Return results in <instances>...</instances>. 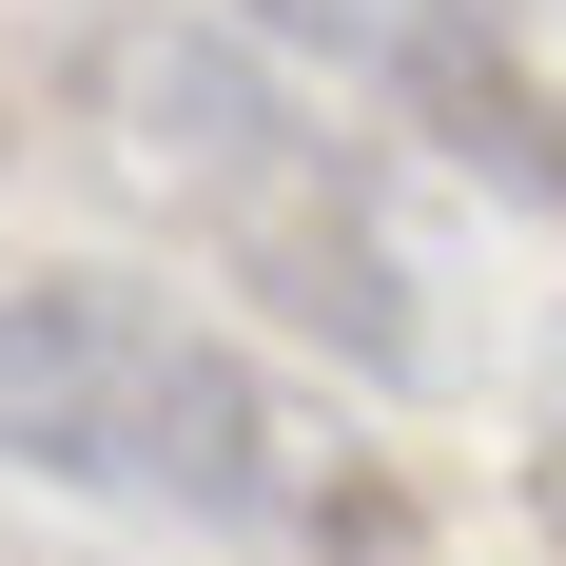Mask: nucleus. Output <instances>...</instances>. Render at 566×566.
I'll return each mask as SVG.
<instances>
[{
    "instance_id": "obj_2",
    "label": "nucleus",
    "mask_w": 566,
    "mask_h": 566,
    "mask_svg": "<svg viewBox=\"0 0 566 566\" xmlns=\"http://www.w3.org/2000/svg\"><path fill=\"white\" fill-rule=\"evenodd\" d=\"M0 450L78 509L196 527V547H254V566H410L430 547L410 469L352 430L333 371L254 352L234 313H196L157 274H20L0 293Z\"/></svg>"
},
{
    "instance_id": "obj_1",
    "label": "nucleus",
    "mask_w": 566,
    "mask_h": 566,
    "mask_svg": "<svg viewBox=\"0 0 566 566\" xmlns=\"http://www.w3.org/2000/svg\"><path fill=\"white\" fill-rule=\"evenodd\" d=\"M40 98L98 157L117 216H157L254 313V352L352 371V391H469L489 371V333H469V234L430 216V176L352 98H313L293 59H254L216 0H59Z\"/></svg>"
},
{
    "instance_id": "obj_4",
    "label": "nucleus",
    "mask_w": 566,
    "mask_h": 566,
    "mask_svg": "<svg viewBox=\"0 0 566 566\" xmlns=\"http://www.w3.org/2000/svg\"><path fill=\"white\" fill-rule=\"evenodd\" d=\"M527 509H547V547H566V333H547V391H527Z\"/></svg>"
},
{
    "instance_id": "obj_3",
    "label": "nucleus",
    "mask_w": 566,
    "mask_h": 566,
    "mask_svg": "<svg viewBox=\"0 0 566 566\" xmlns=\"http://www.w3.org/2000/svg\"><path fill=\"white\" fill-rule=\"evenodd\" d=\"M254 59H313V98H371L391 137H430L489 196L566 216V59L547 0H216Z\"/></svg>"
}]
</instances>
